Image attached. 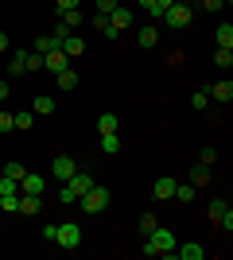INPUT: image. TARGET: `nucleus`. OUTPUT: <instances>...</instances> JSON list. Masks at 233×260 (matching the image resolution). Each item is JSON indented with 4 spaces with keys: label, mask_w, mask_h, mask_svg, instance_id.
<instances>
[{
    "label": "nucleus",
    "mask_w": 233,
    "mask_h": 260,
    "mask_svg": "<svg viewBox=\"0 0 233 260\" xmlns=\"http://www.w3.org/2000/svg\"><path fill=\"white\" fill-rule=\"evenodd\" d=\"M175 233H171V229L167 225H155L152 233H144V256H171V252H175Z\"/></svg>",
    "instance_id": "f257e3e1"
},
{
    "label": "nucleus",
    "mask_w": 233,
    "mask_h": 260,
    "mask_svg": "<svg viewBox=\"0 0 233 260\" xmlns=\"http://www.w3.org/2000/svg\"><path fill=\"white\" fill-rule=\"evenodd\" d=\"M89 186H93V179H89L86 171H74L66 183H62V190H58V202H62V206H74V202L86 194Z\"/></svg>",
    "instance_id": "f03ea898"
},
{
    "label": "nucleus",
    "mask_w": 233,
    "mask_h": 260,
    "mask_svg": "<svg viewBox=\"0 0 233 260\" xmlns=\"http://www.w3.org/2000/svg\"><path fill=\"white\" fill-rule=\"evenodd\" d=\"M109 202H113V194H109V186H89L86 194L78 198V206L86 210V214H101V210H109Z\"/></svg>",
    "instance_id": "7ed1b4c3"
},
{
    "label": "nucleus",
    "mask_w": 233,
    "mask_h": 260,
    "mask_svg": "<svg viewBox=\"0 0 233 260\" xmlns=\"http://www.w3.org/2000/svg\"><path fill=\"white\" fill-rule=\"evenodd\" d=\"M163 20V27H171V31H183V27H190V20H194V12H190V4H183V0H175L171 8L159 16Z\"/></svg>",
    "instance_id": "20e7f679"
},
{
    "label": "nucleus",
    "mask_w": 233,
    "mask_h": 260,
    "mask_svg": "<svg viewBox=\"0 0 233 260\" xmlns=\"http://www.w3.org/2000/svg\"><path fill=\"white\" fill-rule=\"evenodd\" d=\"M210 221H214L218 229H225V233L233 229V210H229V202H225V198H214V202H210Z\"/></svg>",
    "instance_id": "39448f33"
},
{
    "label": "nucleus",
    "mask_w": 233,
    "mask_h": 260,
    "mask_svg": "<svg viewBox=\"0 0 233 260\" xmlns=\"http://www.w3.org/2000/svg\"><path fill=\"white\" fill-rule=\"evenodd\" d=\"M55 245H58V249H78V245H82V229H78L74 221L58 225V233H55Z\"/></svg>",
    "instance_id": "423d86ee"
},
{
    "label": "nucleus",
    "mask_w": 233,
    "mask_h": 260,
    "mask_svg": "<svg viewBox=\"0 0 233 260\" xmlns=\"http://www.w3.org/2000/svg\"><path fill=\"white\" fill-rule=\"evenodd\" d=\"M109 27H113V35L128 31V27H132V8H124V4H117V8L109 12Z\"/></svg>",
    "instance_id": "0eeeda50"
},
{
    "label": "nucleus",
    "mask_w": 233,
    "mask_h": 260,
    "mask_svg": "<svg viewBox=\"0 0 233 260\" xmlns=\"http://www.w3.org/2000/svg\"><path fill=\"white\" fill-rule=\"evenodd\" d=\"M74 171H78L74 155H55V159H51V175H55L58 183H66V179H70Z\"/></svg>",
    "instance_id": "6e6552de"
},
{
    "label": "nucleus",
    "mask_w": 233,
    "mask_h": 260,
    "mask_svg": "<svg viewBox=\"0 0 233 260\" xmlns=\"http://www.w3.org/2000/svg\"><path fill=\"white\" fill-rule=\"evenodd\" d=\"M58 51L66 54V58H82V54H86V39H82V35H74V31H70L66 39L58 43Z\"/></svg>",
    "instance_id": "1a4fd4ad"
},
{
    "label": "nucleus",
    "mask_w": 233,
    "mask_h": 260,
    "mask_svg": "<svg viewBox=\"0 0 233 260\" xmlns=\"http://www.w3.org/2000/svg\"><path fill=\"white\" fill-rule=\"evenodd\" d=\"M43 186H47V179L39 171H27L20 179V194H43Z\"/></svg>",
    "instance_id": "9d476101"
},
{
    "label": "nucleus",
    "mask_w": 233,
    "mask_h": 260,
    "mask_svg": "<svg viewBox=\"0 0 233 260\" xmlns=\"http://www.w3.org/2000/svg\"><path fill=\"white\" fill-rule=\"evenodd\" d=\"M152 198H159V202H167V198H175V179L171 175H159L152 186Z\"/></svg>",
    "instance_id": "9b49d317"
},
{
    "label": "nucleus",
    "mask_w": 233,
    "mask_h": 260,
    "mask_svg": "<svg viewBox=\"0 0 233 260\" xmlns=\"http://www.w3.org/2000/svg\"><path fill=\"white\" fill-rule=\"evenodd\" d=\"M55 109H58V101L51 98V93H35V101H31V113H35V117H51Z\"/></svg>",
    "instance_id": "f8f14e48"
},
{
    "label": "nucleus",
    "mask_w": 233,
    "mask_h": 260,
    "mask_svg": "<svg viewBox=\"0 0 233 260\" xmlns=\"http://www.w3.org/2000/svg\"><path fill=\"white\" fill-rule=\"evenodd\" d=\"M66 66H70V58H66L62 51H58V47H55V51H47V54H43V70H51V74L66 70Z\"/></svg>",
    "instance_id": "ddd939ff"
},
{
    "label": "nucleus",
    "mask_w": 233,
    "mask_h": 260,
    "mask_svg": "<svg viewBox=\"0 0 233 260\" xmlns=\"http://www.w3.org/2000/svg\"><path fill=\"white\" fill-rule=\"evenodd\" d=\"M171 256H179V260H202V256H206V249H202L198 241H187V245H175Z\"/></svg>",
    "instance_id": "4468645a"
},
{
    "label": "nucleus",
    "mask_w": 233,
    "mask_h": 260,
    "mask_svg": "<svg viewBox=\"0 0 233 260\" xmlns=\"http://www.w3.org/2000/svg\"><path fill=\"white\" fill-rule=\"evenodd\" d=\"M136 43L144 47V51H152V47L159 43V27H155V23H144V27L136 31Z\"/></svg>",
    "instance_id": "2eb2a0df"
},
{
    "label": "nucleus",
    "mask_w": 233,
    "mask_h": 260,
    "mask_svg": "<svg viewBox=\"0 0 233 260\" xmlns=\"http://www.w3.org/2000/svg\"><path fill=\"white\" fill-rule=\"evenodd\" d=\"M206 93H210V101H222V105H229V101H233V82H229V78H225V82H218V86H210V89H206Z\"/></svg>",
    "instance_id": "dca6fc26"
},
{
    "label": "nucleus",
    "mask_w": 233,
    "mask_h": 260,
    "mask_svg": "<svg viewBox=\"0 0 233 260\" xmlns=\"http://www.w3.org/2000/svg\"><path fill=\"white\" fill-rule=\"evenodd\" d=\"M20 74H27V51H12V58H8V78H20Z\"/></svg>",
    "instance_id": "f3484780"
},
{
    "label": "nucleus",
    "mask_w": 233,
    "mask_h": 260,
    "mask_svg": "<svg viewBox=\"0 0 233 260\" xmlns=\"http://www.w3.org/2000/svg\"><path fill=\"white\" fill-rule=\"evenodd\" d=\"M43 210V194H20V214H39Z\"/></svg>",
    "instance_id": "a211bd4d"
},
{
    "label": "nucleus",
    "mask_w": 233,
    "mask_h": 260,
    "mask_svg": "<svg viewBox=\"0 0 233 260\" xmlns=\"http://www.w3.org/2000/svg\"><path fill=\"white\" fill-rule=\"evenodd\" d=\"M190 183L198 186H210V167H206V163H194V167H190Z\"/></svg>",
    "instance_id": "6ab92c4d"
},
{
    "label": "nucleus",
    "mask_w": 233,
    "mask_h": 260,
    "mask_svg": "<svg viewBox=\"0 0 233 260\" xmlns=\"http://www.w3.org/2000/svg\"><path fill=\"white\" fill-rule=\"evenodd\" d=\"M55 86L70 93V89H78V74L70 70V66H66V70H58V74H55Z\"/></svg>",
    "instance_id": "aec40b11"
},
{
    "label": "nucleus",
    "mask_w": 233,
    "mask_h": 260,
    "mask_svg": "<svg viewBox=\"0 0 233 260\" xmlns=\"http://www.w3.org/2000/svg\"><path fill=\"white\" fill-rule=\"evenodd\" d=\"M214 43L225 47V51H233V23H222V27L214 31Z\"/></svg>",
    "instance_id": "412c9836"
},
{
    "label": "nucleus",
    "mask_w": 233,
    "mask_h": 260,
    "mask_svg": "<svg viewBox=\"0 0 233 260\" xmlns=\"http://www.w3.org/2000/svg\"><path fill=\"white\" fill-rule=\"evenodd\" d=\"M101 152L117 155V152H121V136H117V132H101Z\"/></svg>",
    "instance_id": "4be33fe9"
},
{
    "label": "nucleus",
    "mask_w": 233,
    "mask_h": 260,
    "mask_svg": "<svg viewBox=\"0 0 233 260\" xmlns=\"http://www.w3.org/2000/svg\"><path fill=\"white\" fill-rule=\"evenodd\" d=\"M194 194H198V186H194V183H187V186L175 183V198L183 202V206H190V202H194Z\"/></svg>",
    "instance_id": "5701e85b"
},
{
    "label": "nucleus",
    "mask_w": 233,
    "mask_h": 260,
    "mask_svg": "<svg viewBox=\"0 0 233 260\" xmlns=\"http://www.w3.org/2000/svg\"><path fill=\"white\" fill-rule=\"evenodd\" d=\"M117 128H121L117 113H101V117H97V132H117Z\"/></svg>",
    "instance_id": "b1692460"
},
{
    "label": "nucleus",
    "mask_w": 233,
    "mask_h": 260,
    "mask_svg": "<svg viewBox=\"0 0 233 260\" xmlns=\"http://www.w3.org/2000/svg\"><path fill=\"white\" fill-rule=\"evenodd\" d=\"M0 210L4 214H20V190L16 194H0Z\"/></svg>",
    "instance_id": "393cba45"
},
{
    "label": "nucleus",
    "mask_w": 233,
    "mask_h": 260,
    "mask_svg": "<svg viewBox=\"0 0 233 260\" xmlns=\"http://www.w3.org/2000/svg\"><path fill=\"white\" fill-rule=\"evenodd\" d=\"M58 20H62L70 31H74V27H82V12H78V8H66V12H58Z\"/></svg>",
    "instance_id": "a878e982"
},
{
    "label": "nucleus",
    "mask_w": 233,
    "mask_h": 260,
    "mask_svg": "<svg viewBox=\"0 0 233 260\" xmlns=\"http://www.w3.org/2000/svg\"><path fill=\"white\" fill-rule=\"evenodd\" d=\"M16 128H20V132L35 128V113H31V109H23V113H16Z\"/></svg>",
    "instance_id": "bb28decb"
},
{
    "label": "nucleus",
    "mask_w": 233,
    "mask_h": 260,
    "mask_svg": "<svg viewBox=\"0 0 233 260\" xmlns=\"http://www.w3.org/2000/svg\"><path fill=\"white\" fill-rule=\"evenodd\" d=\"M214 66H222V70H229V66H233V51L218 47V51H214Z\"/></svg>",
    "instance_id": "cd10ccee"
},
{
    "label": "nucleus",
    "mask_w": 233,
    "mask_h": 260,
    "mask_svg": "<svg viewBox=\"0 0 233 260\" xmlns=\"http://www.w3.org/2000/svg\"><path fill=\"white\" fill-rule=\"evenodd\" d=\"M55 35H39V39H35V54H47V51H55Z\"/></svg>",
    "instance_id": "c85d7f7f"
},
{
    "label": "nucleus",
    "mask_w": 233,
    "mask_h": 260,
    "mask_svg": "<svg viewBox=\"0 0 233 260\" xmlns=\"http://www.w3.org/2000/svg\"><path fill=\"white\" fill-rule=\"evenodd\" d=\"M0 171L8 175V179H16V183H20L23 175H27V167H23V163H16V159H12V163H8V167H0Z\"/></svg>",
    "instance_id": "c756f323"
},
{
    "label": "nucleus",
    "mask_w": 233,
    "mask_h": 260,
    "mask_svg": "<svg viewBox=\"0 0 233 260\" xmlns=\"http://www.w3.org/2000/svg\"><path fill=\"white\" fill-rule=\"evenodd\" d=\"M190 105H194V109L202 113V109L210 105V93H206V89H194V93H190Z\"/></svg>",
    "instance_id": "7c9ffc66"
},
{
    "label": "nucleus",
    "mask_w": 233,
    "mask_h": 260,
    "mask_svg": "<svg viewBox=\"0 0 233 260\" xmlns=\"http://www.w3.org/2000/svg\"><path fill=\"white\" fill-rule=\"evenodd\" d=\"M93 23H97V31L105 35V39H117V35H113V27H109V16H101V12H97V16H93Z\"/></svg>",
    "instance_id": "2f4dec72"
},
{
    "label": "nucleus",
    "mask_w": 233,
    "mask_h": 260,
    "mask_svg": "<svg viewBox=\"0 0 233 260\" xmlns=\"http://www.w3.org/2000/svg\"><path fill=\"white\" fill-rule=\"evenodd\" d=\"M16 190H20V183H16V179H8V175L0 171V194H16Z\"/></svg>",
    "instance_id": "473e14b6"
},
{
    "label": "nucleus",
    "mask_w": 233,
    "mask_h": 260,
    "mask_svg": "<svg viewBox=\"0 0 233 260\" xmlns=\"http://www.w3.org/2000/svg\"><path fill=\"white\" fill-rule=\"evenodd\" d=\"M171 4H175V0H155L152 8H148V16H152V20H159V16H163V12L171 8Z\"/></svg>",
    "instance_id": "72a5a7b5"
},
{
    "label": "nucleus",
    "mask_w": 233,
    "mask_h": 260,
    "mask_svg": "<svg viewBox=\"0 0 233 260\" xmlns=\"http://www.w3.org/2000/svg\"><path fill=\"white\" fill-rule=\"evenodd\" d=\"M12 128H16V113H4V109H0V136L12 132Z\"/></svg>",
    "instance_id": "f704fd0d"
},
{
    "label": "nucleus",
    "mask_w": 233,
    "mask_h": 260,
    "mask_svg": "<svg viewBox=\"0 0 233 260\" xmlns=\"http://www.w3.org/2000/svg\"><path fill=\"white\" fill-rule=\"evenodd\" d=\"M155 225H159V221H155V214H140V233H152Z\"/></svg>",
    "instance_id": "c9c22d12"
},
{
    "label": "nucleus",
    "mask_w": 233,
    "mask_h": 260,
    "mask_svg": "<svg viewBox=\"0 0 233 260\" xmlns=\"http://www.w3.org/2000/svg\"><path fill=\"white\" fill-rule=\"evenodd\" d=\"M198 163H206V167H214V163H218V152H214V148H202V152H198Z\"/></svg>",
    "instance_id": "e433bc0d"
},
{
    "label": "nucleus",
    "mask_w": 233,
    "mask_h": 260,
    "mask_svg": "<svg viewBox=\"0 0 233 260\" xmlns=\"http://www.w3.org/2000/svg\"><path fill=\"white\" fill-rule=\"evenodd\" d=\"M51 35H55V43H62V39H66V35H70V27H66V23H62V20H58V23H55V31H51Z\"/></svg>",
    "instance_id": "4c0bfd02"
},
{
    "label": "nucleus",
    "mask_w": 233,
    "mask_h": 260,
    "mask_svg": "<svg viewBox=\"0 0 233 260\" xmlns=\"http://www.w3.org/2000/svg\"><path fill=\"white\" fill-rule=\"evenodd\" d=\"M117 4H121V0H97V12H101V16H109Z\"/></svg>",
    "instance_id": "58836bf2"
},
{
    "label": "nucleus",
    "mask_w": 233,
    "mask_h": 260,
    "mask_svg": "<svg viewBox=\"0 0 233 260\" xmlns=\"http://www.w3.org/2000/svg\"><path fill=\"white\" fill-rule=\"evenodd\" d=\"M202 8H206V12H222L225 0H202Z\"/></svg>",
    "instance_id": "ea45409f"
},
{
    "label": "nucleus",
    "mask_w": 233,
    "mask_h": 260,
    "mask_svg": "<svg viewBox=\"0 0 233 260\" xmlns=\"http://www.w3.org/2000/svg\"><path fill=\"white\" fill-rule=\"evenodd\" d=\"M78 4H82V0H55V8H58V12H66V8H78Z\"/></svg>",
    "instance_id": "a19ab883"
},
{
    "label": "nucleus",
    "mask_w": 233,
    "mask_h": 260,
    "mask_svg": "<svg viewBox=\"0 0 233 260\" xmlns=\"http://www.w3.org/2000/svg\"><path fill=\"white\" fill-rule=\"evenodd\" d=\"M8 51V31H0V54Z\"/></svg>",
    "instance_id": "79ce46f5"
},
{
    "label": "nucleus",
    "mask_w": 233,
    "mask_h": 260,
    "mask_svg": "<svg viewBox=\"0 0 233 260\" xmlns=\"http://www.w3.org/2000/svg\"><path fill=\"white\" fill-rule=\"evenodd\" d=\"M8 98V82H4V78H0V101Z\"/></svg>",
    "instance_id": "37998d69"
},
{
    "label": "nucleus",
    "mask_w": 233,
    "mask_h": 260,
    "mask_svg": "<svg viewBox=\"0 0 233 260\" xmlns=\"http://www.w3.org/2000/svg\"><path fill=\"white\" fill-rule=\"evenodd\" d=\"M152 4H155V0H140V8H144V12H148V8H152Z\"/></svg>",
    "instance_id": "c03bdc74"
}]
</instances>
